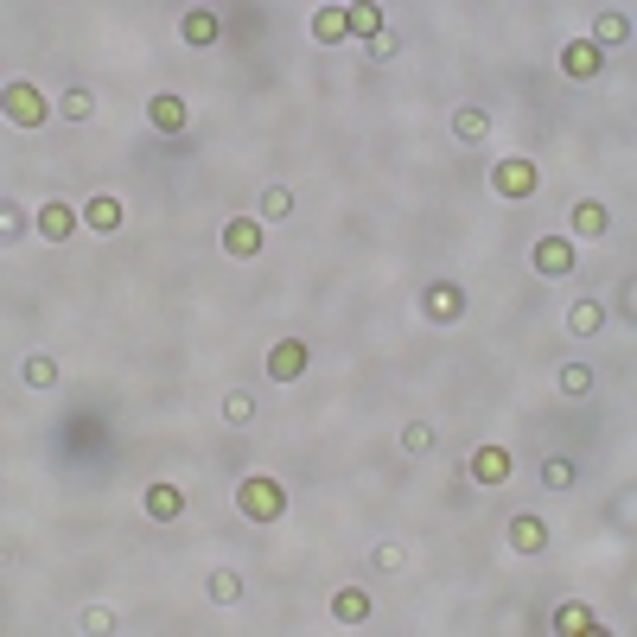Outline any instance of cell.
<instances>
[{
	"mask_svg": "<svg viewBox=\"0 0 637 637\" xmlns=\"http://www.w3.org/2000/svg\"><path fill=\"white\" fill-rule=\"evenodd\" d=\"M236 510L249 516V523H281V510H287V491L274 485V478H243V485H236Z\"/></svg>",
	"mask_w": 637,
	"mask_h": 637,
	"instance_id": "6da1fadb",
	"label": "cell"
},
{
	"mask_svg": "<svg viewBox=\"0 0 637 637\" xmlns=\"http://www.w3.org/2000/svg\"><path fill=\"white\" fill-rule=\"evenodd\" d=\"M536 185H542L536 160H497L491 166V192L497 198H536Z\"/></svg>",
	"mask_w": 637,
	"mask_h": 637,
	"instance_id": "7a4b0ae2",
	"label": "cell"
},
{
	"mask_svg": "<svg viewBox=\"0 0 637 637\" xmlns=\"http://www.w3.org/2000/svg\"><path fill=\"white\" fill-rule=\"evenodd\" d=\"M421 319L459 325V319H466V287H459V281H434V287L421 294Z\"/></svg>",
	"mask_w": 637,
	"mask_h": 637,
	"instance_id": "3957f363",
	"label": "cell"
},
{
	"mask_svg": "<svg viewBox=\"0 0 637 637\" xmlns=\"http://www.w3.org/2000/svg\"><path fill=\"white\" fill-rule=\"evenodd\" d=\"M0 109H7L13 128H39L45 122V96L32 90V83H7V102H0Z\"/></svg>",
	"mask_w": 637,
	"mask_h": 637,
	"instance_id": "277c9868",
	"label": "cell"
},
{
	"mask_svg": "<svg viewBox=\"0 0 637 637\" xmlns=\"http://www.w3.org/2000/svg\"><path fill=\"white\" fill-rule=\"evenodd\" d=\"M529 262H536V274H574V236H542L536 249H529Z\"/></svg>",
	"mask_w": 637,
	"mask_h": 637,
	"instance_id": "5b68a950",
	"label": "cell"
},
{
	"mask_svg": "<svg viewBox=\"0 0 637 637\" xmlns=\"http://www.w3.org/2000/svg\"><path fill=\"white\" fill-rule=\"evenodd\" d=\"M561 77L593 83V77H599V45H593V39H567V45H561Z\"/></svg>",
	"mask_w": 637,
	"mask_h": 637,
	"instance_id": "8992f818",
	"label": "cell"
},
{
	"mask_svg": "<svg viewBox=\"0 0 637 637\" xmlns=\"http://www.w3.org/2000/svg\"><path fill=\"white\" fill-rule=\"evenodd\" d=\"M268 376H274V383H300V376H306V344L300 338H281L268 351Z\"/></svg>",
	"mask_w": 637,
	"mask_h": 637,
	"instance_id": "52a82bcc",
	"label": "cell"
},
{
	"mask_svg": "<svg viewBox=\"0 0 637 637\" xmlns=\"http://www.w3.org/2000/svg\"><path fill=\"white\" fill-rule=\"evenodd\" d=\"M223 249H230L236 262H249V255H262V217H236L230 230H223Z\"/></svg>",
	"mask_w": 637,
	"mask_h": 637,
	"instance_id": "ba28073f",
	"label": "cell"
},
{
	"mask_svg": "<svg viewBox=\"0 0 637 637\" xmlns=\"http://www.w3.org/2000/svg\"><path fill=\"white\" fill-rule=\"evenodd\" d=\"M510 548H516V555H542V548H548V523H542V516H510Z\"/></svg>",
	"mask_w": 637,
	"mask_h": 637,
	"instance_id": "9c48e42d",
	"label": "cell"
},
{
	"mask_svg": "<svg viewBox=\"0 0 637 637\" xmlns=\"http://www.w3.org/2000/svg\"><path fill=\"white\" fill-rule=\"evenodd\" d=\"M313 39L319 45H344L351 39V7H319L313 13Z\"/></svg>",
	"mask_w": 637,
	"mask_h": 637,
	"instance_id": "30bf717a",
	"label": "cell"
},
{
	"mask_svg": "<svg viewBox=\"0 0 637 637\" xmlns=\"http://www.w3.org/2000/svg\"><path fill=\"white\" fill-rule=\"evenodd\" d=\"M147 516H153V523H179V516H185V491L179 485H147Z\"/></svg>",
	"mask_w": 637,
	"mask_h": 637,
	"instance_id": "8fae6325",
	"label": "cell"
},
{
	"mask_svg": "<svg viewBox=\"0 0 637 637\" xmlns=\"http://www.w3.org/2000/svg\"><path fill=\"white\" fill-rule=\"evenodd\" d=\"M472 478H478V485H504V478H510V453H504V446H478V453H472Z\"/></svg>",
	"mask_w": 637,
	"mask_h": 637,
	"instance_id": "7c38bea8",
	"label": "cell"
},
{
	"mask_svg": "<svg viewBox=\"0 0 637 637\" xmlns=\"http://www.w3.org/2000/svg\"><path fill=\"white\" fill-rule=\"evenodd\" d=\"M147 122L160 128V134H179L185 122H192V115H185V102H179V96H166V90H160V96L147 102Z\"/></svg>",
	"mask_w": 637,
	"mask_h": 637,
	"instance_id": "4fadbf2b",
	"label": "cell"
},
{
	"mask_svg": "<svg viewBox=\"0 0 637 637\" xmlns=\"http://www.w3.org/2000/svg\"><path fill=\"white\" fill-rule=\"evenodd\" d=\"M83 223L102 230V236H115L128 223V211H122V198H90V204H83Z\"/></svg>",
	"mask_w": 637,
	"mask_h": 637,
	"instance_id": "5bb4252c",
	"label": "cell"
},
{
	"mask_svg": "<svg viewBox=\"0 0 637 637\" xmlns=\"http://www.w3.org/2000/svg\"><path fill=\"white\" fill-rule=\"evenodd\" d=\"M77 223H83V211H71V204H45V211H39V236H51V243H64V236H71L77 230Z\"/></svg>",
	"mask_w": 637,
	"mask_h": 637,
	"instance_id": "9a60e30c",
	"label": "cell"
},
{
	"mask_svg": "<svg viewBox=\"0 0 637 637\" xmlns=\"http://www.w3.org/2000/svg\"><path fill=\"white\" fill-rule=\"evenodd\" d=\"M555 631L561 637H587V631H599V618H593V606L567 599V606H555Z\"/></svg>",
	"mask_w": 637,
	"mask_h": 637,
	"instance_id": "2e32d148",
	"label": "cell"
},
{
	"mask_svg": "<svg viewBox=\"0 0 637 637\" xmlns=\"http://www.w3.org/2000/svg\"><path fill=\"white\" fill-rule=\"evenodd\" d=\"M606 230H612V211L599 198H580L574 204V236H606Z\"/></svg>",
	"mask_w": 637,
	"mask_h": 637,
	"instance_id": "e0dca14e",
	"label": "cell"
},
{
	"mask_svg": "<svg viewBox=\"0 0 637 637\" xmlns=\"http://www.w3.org/2000/svg\"><path fill=\"white\" fill-rule=\"evenodd\" d=\"M332 618H344V625H364V618H370V593H364V587H338V593H332Z\"/></svg>",
	"mask_w": 637,
	"mask_h": 637,
	"instance_id": "ac0fdd59",
	"label": "cell"
},
{
	"mask_svg": "<svg viewBox=\"0 0 637 637\" xmlns=\"http://www.w3.org/2000/svg\"><path fill=\"white\" fill-rule=\"evenodd\" d=\"M179 39L185 45H217V13L211 7H192V13H185V26H179Z\"/></svg>",
	"mask_w": 637,
	"mask_h": 637,
	"instance_id": "d6986e66",
	"label": "cell"
},
{
	"mask_svg": "<svg viewBox=\"0 0 637 637\" xmlns=\"http://www.w3.org/2000/svg\"><path fill=\"white\" fill-rule=\"evenodd\" d=\"M453 134H459V141H466V147H478V141H485V134H491V115H485V109H472V102H466V109L453 115Z\"/></svg>",
	"mask_w": 637,
	"mask_h": 637,
	"instance_id": "ffe728a7",
	"label": "cell"
},
{
	"mask_svg": "<svg viewBox=\"0 0 637 637\" xmlns=\"http://www.w3.org/2000/svg\"><path fill=\"white\" fill-rule=\"evenodd\" d=\"M599 325H606V313H599V300H574L567 306V332H580V338H593Z\"/></svg>",
	"mask_w": 637,
	"mask_h": 637,
	"instance_id": "44dd1931",
	"label": "cell"
},
{
	"mask_svg": "<svg viewBox=\"0 0 637 637\" xmlns=\"http://www.w3.org/2000/svg\"><path fill=\"white\" fill-rule=\"evenodd\" d=\"M625 39H631V13H599L593 45H625Z\"/></svg>",
	"mask_w": 637,
	"mask_h": 637,
	"instance_id": "7402d4cb",
	"label": "cell"
},
{
	"mask_svg": "<svg viewBox=\"0 0 637 637\" xmlns=\"http://www.w3.org/2000/svg\"><path fill=\"white\" fill-rule=\"evenodd\" d=\"M204 593H211V599H217V606H236V599H243V580H236V574H230V567H217V574H211V580H204Z\"/></svg>",
	"mask_w": 637,
	"mask_h": 637,
	"instance_id": "603a6c76",
	"label": "cell"
},
{
	"mask_svg": "<svg viewBox=\"0 0 637 637\" xmlns=\"http://www.w3.org/2000/svg\"><path fill=\"white\" fill-rule=\"evenodd\" d=\"M287 211H294V192H287V185H268L262 192V223H281Z\"/></svg>",
	"mask_w": 637,
	"mask_h": 637,
	"instance_id": "cb8c5ba5",
	"label": "cell"
},
{
	"mask_svg": "<svg viewBox=\"0 0 637 637\" xmlns=\"http://www.w3.org/2000/svg\"><path fill=\"white\" fill-rule=\"evenodd\" d=\"M20 236H26V211H20V204L7 198V204H0V243L13 249V243H20Z\"/></svg>",
	"mask_w": 637,
	"mask_h": 637,
	"instance_id": "d4e9b609",
	"label": "cell"
},
{
	"mask_svg": "<svg viewBox=\"0 0 637 637\" xmlns=\"http://www.w3.org/2000/svg\"><path fill=\"white\" fill-rule=\"evenodd\" d=\"M58 115H64V122H90V115H96V96H90V90H64V109H58Z\"/></svg>",
	"mask_w": 637,
	"mask_h": 637,
	"instance_id": "484cf974",
	"label": "cell"
},
{
	"mask_svg": "<svg viewBox=\"0 0 637 637\" xmlns=\"http://www.w3.org/2000/svg\"><path fill=\"white\" fill-rule=\"evenodd\" d=\"M26 383L32 389H58V364H51V357H26Z\"/></svg>",
	"mask_w": 637,
	"mask_h": 637,
	"instance_id": "4316f807",
	"label": "cell"
},
{
	"mask_svg": "<svg viewBox=\"0 0 637 637\" xmlns=\"http://www.w3.org/2000/svg\"><path fill=\"white\" fill-rule=\"evenodd\" d=\"M351 32L357 39H376L383 32V7H351Z\"/></svg>",
	"mask_w": 637,
	"mask_h": 637,
	"instance_id": "83f0119b",
	"label": "cell"
},
{
	"mask_svg": "<svg viewBox=\"0 0 637 637\" xmlns=\"http://www.w3.org/2000/svg\"><path fill=\"white\" fill-rule=\"evenodd\" d=\"M402 446H408V453H434V427H427V421H408V427H402Z\"/></svg>",
	"mask_w": 637,
	"mask_h": 637,
	"instance_id": "f1b7e54d",
	"label": "cell"
},
{
	"mask_svg": "<svg viewBox=\"0 0 637 637\" xmlns=\"http://www.w3.org/2000/svg\"><path fill=\"white\" fill-rule=\"evenodd\" d=\"M542 485H548V491H567V485H574V459H548V466H542Z\"/></svg>",
	"mask_w": 637,
	"mask_h": 637,
	"instance_id": "f546056e",
	"label": "cell"
},
{
	"mask_svg": "<svg viewBox=\"0 0 637 637\" xmlns=\"http://www.w3.org/2000/svg\"><path fill=\"white\" fill-rule=\"evenodd\" d=\"M223 415H230V427H243V421H255V395H249V389H236L230 402H223Z\"/></svg>",
	"mask_w": 637,
	"mask_h": 637,
	"instance_id": "4dcf8cb0",
	"label": "cell"
},
{
	"mask_svg": "<svg viewBox=\"0 0 637 637\" xmlns=\"http://www.w3.org/2000/svg\"><path fill=\"white\" fill-rule=\"evenodd\" d=\"M587 389H593V370L587 364H567L561 370V395H587Z\"/></svg>",
	"mask_w": 637,
	"mask_h": 637,
	"instance_id": "1f68e13d",
	"label": "cell"
},
{
	"mask_svg": "<svg viewBox=\"0 0 637 637\" xmlns=\"http://www.w3.org/2000/svg\"><path fill=\"white\" fill-rule=\"evenodd\" d=\"M77 625H83V631H115V612H109V606H90Z\"/></svg>",
	"mask_w": 637,
	"mask_h": 637,
	"instance_id": "d6a6232c",
	"label": "cell"
},
{
	"mask_svg": "<svg viewBox=\"0 0 637 637\" xmlns=\"http://www.w3.org/2000/svg\"><path fill=\"white\" fill-rule=\"evenodd\" d=\"M370 51H376V58H395V51H402V39H395V32L383 26V32H376V39H370Z\"/></svg>",
	"mask_w": 637,
	"mask_h": 637,
	"instance_id": "836d02e7",
	"label": "cell"
},
{
	"mask_svg": "<svg viewBox=\"0 0 637 637\" xmlns=\"http://www.w3.org/2000/svg\"><path fill=\"white\" fill-rule=\"evenodd\" d=\"M408 555H402V548H395V542H383V548H376V567H383V574H395V567H402Z\"/></svg>",
	"mask_w": 637,
	"mask_h": 637,
	"instance_id": "e575fe53",
	"label": "cell"
}]
</instances>
